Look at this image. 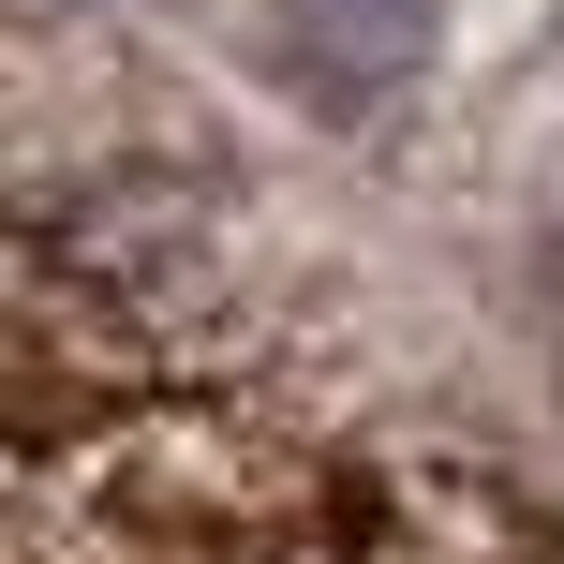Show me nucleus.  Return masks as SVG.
<instances>
[{
    "mask_svg": "<svg viewBox=\"0 0 564 564\" xmlns=\"http://www.w3.org/2000/svg\"><path fill=\"white\" fill-rule=\"evenodd\" d=\"M253 15H268V59L312 105H387L446 45V0H253Z\"/></svg>",
    "mask_w": 564,
    "mask_h": 564,
    "instance_id": "obj_1",
    "label": "nucleus"
}]
</instances>
